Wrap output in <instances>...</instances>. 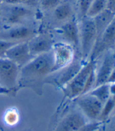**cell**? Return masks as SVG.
I'll use <instances>...</instances> for the list:
<instances>
[{
	"mask_svg": "<svg viewBox=\"0 0 115 131\" xmlns=\"http://www.w3.org/2000/svg\"><path fill=\"white\" fill-rule=\"evenodd\" d=\"M107 8V0H94L90 6L86 17L93 18Z\"/></svg>",
	"mask_w": 115,
	"mask_h": 131,
	"instance_id": "19",
	"label": "cell"
},
{
	"mask_svg": "<svg viewBox=\"0 0 115 131\" xmlns=\"http://www.w3.org/2000/svg\"><path fill=\"white\" fill-rule=\"evenodd\" d=\"M114 17H115V14H113V12L107 9L104 11H103L102 13L96 15L95 17L92 18L93 20L96 30V34H97L96 41L101 36V35L103 33V31L106 30L108 25L111 23Z\"/></svg>",
	"mask_w": 115,
	"mask_h": 131,
	"instance_id": "17",
	"label": "cell"
},
{
	"mask_svg": "<svg viewBox=\"0 0 115 131\" xmlns=\"http://www.w3.org/2000/svg\"><path fill=\"white\" fill-rule=\"evenodd\" d=\"M94 0H77L78 18L81 20L86 17L87 12Z\"/></svg>",
	"mask_w": 115,
	"mask_h": 131,
	"instance_id": "21",
	"label": "cell"
},
{
	"mask_svg": "<svg viewBox=\"0 0 115 131\" xmlns=\"http://www.w3.org/2000/svg\"><path fill=\"white\" fill-rule=\"evenodd\" d=\"M103 123L99 121L88 123L85 126L78 131H102Z\"/></svg>",
	"mask_w": 115,
	"mask_h": 131,
	"instance_id": "24",
	"label": "cell"
},
{
	"mask_svg": "<svg viewBox=\"0 0 115 131\" xmlns=\"http://www.w3.org/2000/svg\"><path fill=\"white\" fill-rule=\"evenodd\" d=\"M113 51H114V53H115V47H114V49H113Z\"/></svg>",
	"mask_w": 115,
	"mask_h": 131,
	"instance_id": "32",
	"label": "cell"
},
{
	"mask_svg": "<svg viewBox=\"0 0 115 131\" xmlns=\"http://www.w3.org/2000/svg\"><path fill=\"white\" fill-rule=\"evenodd\" d=\"M75 100L79 110L86 118L92 122L98 121L103 108V104L90 94H84L79 96Z\"/></svg>",
	"mask_w": 115,
	"mask_h": 131,
	"instance_id": "7",
	"label": "cell"
},
{
	"mask_svg": "<svg viewBox=\"0 0 115 131\" xmlns=\"http://www.w3.org/2000/svg\"><path fill=\"white\" fill-rule=\"evenodd\" d=\"M3 28H2V23H1V21H0V32H1L2 31H3Z\"/></svg>",
	"mask_w": 115,
	"mask_h": 131,
	"instance_id": "30",
	"label": "cell"
},
{
	"mask_svg": "<svg viewBox=\"0 0 115 131\" xmlns=\"http://www.w3.org/2000/svg\"><path fill=\"white\" fill-rule=\"evenodd\" d=\"M107 83H115V68L112 71V73L107 81Z\"/></svg>",
	"mask_w": 115,
	"mask_h": 131,
	"instance_id": "27",
	"label": "cell"
},
{
	"mask_svg": "<svg viewBox=\"0 0 115 131\" xmlns=\"http://www.w3.org/2000/svg\"><path fill=\"white\" fill-rule=\"evenodd\" d=\"M11 91L9 90H6L5 88H3V87H0V93H10Z\"/></svg>",
	"mask_w": 115,
	"mask_h": 131,
	"instance_id": "28",
	"label": "cell"
},
{
	"mask_svg": "<svg viewBox=\"0 0 115 131\" xmlns=\"http://www.w3.org/2000/svg\"><path fill=\"white\" fill-rule=\"evenodd\" d=\"M36 35L38 33L35 28L28 25H22L3 29L0 32V39L14 42H28Z\"/></svg>",
	"mask_w": 115,
	"mask_h": 131,
	"instance_id": "9",
	"label": "cell"
},
{
	"mask_svg": "<svg viewBox=\"0 0 115 131\" xmlns=\"http://www.w3.org/2000/svg\"><path fill=\"white\" fill-rule=\"evenodd\" d=\"M115 68V53L113 50L106 51L103 53L102 63L97 71H96L95 87L107 83V81Z\"/></svg>",
	"mask_w": 115,
	"mask_h": 131,
	"instance_id": "11",
	"label": "cell"
},
{
	"mask_svg": "<svg viewBox=\"0 0 115 131\" xmlns=\"http://www.w3.org/2000/svg\"><path fill=\"white\" fill-rule=\"evenodd\" d=\"M14 120H17V115L13 112L8 114V115L6 116V121L9 123L12 124V123H14Z\"/></svg>",
	"mask_w": 115,
	"mask_h": 131,
	"instance_id": "25",
	"label": "cell"
},
{
	"mask_svg": "<svg viewBox=\"0 0 115 131\" xmlns=\"http://www.w3.org/2000/svg\"><path fill=\"white\" fill-rule=\"evenodd\" d=\"M82 65L83 64H82L80 61H74L70 65H68L65 68L56 71V72H60V75L55 79L56 85H58L61 88L63 87L74 77V75L78 72V71L81 69Z\"/></svg>",
	"mask_w": 115,
	"mask_h": 131,
	"instance_id": "15",
	"label": "cell"
},
{
	"mask_svg": "<svg viewBox=\"0 0 115 131\" xmlns=\"http://www.w3.org/2000/svg\"><path fill=\"white\" fill-rule=\"evenodd\" d=\"M115 47V17L111 23L96 41L89 60H95L106 51L113 50Z\"/></svg>",
	"mask_w": 115,
	"mask_h": 131,
	"instance_id": "8",
	"label": "cell"
},
{
	"mask_svg": "<svg viewBox=\"0 0 115 131\" xmlns=\"http://www.w3.org/2000/svg\"><path fill=\"white\" fill-rule=\"evenodd\" d=\"M108 131H115V125H113Z\"/></svg>",
	"mask_w": 115,
	"mask_h": 131,
	"instance_id": "29",
	"label": "cell"
},
{
	"mask_svg": "<svg viewBox=\"0 0 115 131\" xmlns=\"http://www.w3.org/2000/svg\"><path fill=\"white\" fill-rule=\"evenodd\" d=\"M60 32L63 42L71 44L75 50H79V25L75 17L63 24L60 27Z\"/></svg>",
	"mask_w": 115,
	"mask_h": 131,
	"instance_id": "14",
	"label": "cell"
},
{
	"mask_svg": "<svg viewBox=\"0 0 115 131\" xmlns=\"http://www.w3.org/2000/svg\"><path fill=\"white\" fill-rule=\"evenodd\" d=\"M107 9L115 14V0H107Z\"/></svg>",
	"mask_w": 115,
	"mask_h": 131,
	"instance_id": "26",
	"label": "cell"
},
{
	"mask_svg": "<svg viewBox=\"0 0 115 131\" xmlns=\"http://www.w3.org/2000/svg\"><path fill=\"white\" fill-rule=\"evenodd\" d=\"M88 94L92 95V96L98 99L101 103L104 104L110 97V84L109 83H105V84L97 86L94 87L89 93H88Z\"/></svg>",
	"mask_w": 115,
	"mask_h": 131,
	"instance_id": "18",
	"label": "cell"
},
{
	"mask_svg": "<svg viewBox=\"0 0 115 131\" xmlns=\"http://www.w3.org/2000/svg\"><path fill=\"white\" fill-rule=\"evenodd\" d=\"M87 123L86 118L81 112L72 111L59 123L53 131H78Z\"/></svg>",
	"mask_w": 115,
	"mask_h": 131,
	"instance_id": "12",
	"label": "cell"
},
{
	"mask_svg": "<svg viewBox=\"0 0 115 131\" xmlns=\"http://www.w3.org/2000/svg\"><path fill=\"white\" fill-rule=\"evenodd\" d=\"M17 43L19 42H14L0 39V58H6V54L7 51Z\"/></svg>",
	"mask_w": 115,
	"mask_h": 131,
	"instance_id": "23",
	"label": "cell"
},
{
	"mask_svg": "<svg viewBox=\"0 0 115 131\" xmlns=\"http://www.w3.org/2000/svg\"><path fill=\"white\" fill-rule=\"evenodd\" d=\"M34 57L29 50L28 42L15 44L6 54V58L15 63L20 68L30 62Z\"/></svg>",
	"mask_w": 115,
	"mask_h": 131,
	"instance_id": "10",
	"label": "cell"
},
{
	"mask_svg": "<svg viewBox=\"0 0 115 131\" xmlns=\"http://www.w3.org/2000/svg\"><path fill=\"white\" fill-rule=\"evenodd\" d=\"M75 51L74 46L63 41L54 42L51 51L53 60V73L70 65L74 61Z\"/></svg>",
	"mask_w": 115,
	"mask_h": 131,
	"instance_id": "5",
	"label": "cell"
},
{
	"mask_svg": "<svg viewBox=\"0 0 115 131\" xmlns=\"http://www.w3.org/2000/svg\"><path fill=\"white\" fill-rule=\"evenodd\" d=\"M20 68L6 58H0V84L13 92L19 81Z\"/></svg>",
	"mask_w": 115,
	"mask_h": 131,
	"instance_id": "6",
	"label": "cell"
},
{
	"mask_svg": "<svg viewBox=\"0 0 115 131\" xmlns=\"http://www.w3.org/2000/svg\"><path fill=\"white\" fill-rule=\"evenodd\" d=\"M115 108V100L112 97H110L103 105V108L99 118V122L104 123L107 119H108L112 112Z\"/></svg>",
	"mask_w": 115,
	"mask_h": 131,
	"instance_id": "20",
	"label": "cell"
},
{
	"mask_svg": "<svg viewBox=\"0 0 115 131\" xmlns=\"http://www.w3.org/2000/svg\"><path fill=\"white\" fill-rule=\"evenodd\" d=\"M1 3H2V1H1V0H0V5H1Z\"/></svg>",
	"mask_w": 115,
	"mask_h": 131,
	"instance_id": "31",
	"label": "cell"
},
{
	"mask_svg": "<svg viewBox=\"0 0 115 131\" xmlns=\"http://www.w3.org/2000/svg\"><path fill=\"white\" fill-rule=\"evenodd\" d=\"M96 69V61L88 60L78 71L74 77L62 87V90L65 96L69 99H76L84 93L87 81L93 71Z\"/></svg>",
	"mask_w": 115,
	"mask_h": 131,
	"instance_id": "2",
	"label": "cell"
},
{
	"mask_svg": "<svg viewBox=\"0 0 115 131\" xmlns=\"http://www.w3.org/2000/svg\"><path fill=\"white\" fill-rule=\"evenodd\" d=\"M1 1H3V0H1Z\"/></svg>",
	"mask_w": 115,
	"mask_h": 131,
	"instance_id": "33",
	"label": "cell"
},
{
	"mask_svg": "<svg viewBox=\"0 0 115 131\" xmlns=\"http://www.w3.org/2000/svg\"><path fill=\"white\" fill-rule=\"evenodd\" d=\"M64 0H39V6L45 11L53 10Z\"/></svg>",
	"mask_w": 115,
	"mask_h": 131,
	"instance_id": "22",
	"label": "cell"
},
{
	"mask_svg": "<svg viewBox=\"0 0 115 131\" xmlns=\"http://www.w3.org/2000/svg\"><path fill=\"white\" fill-rule=\"evenodd\" d=\"M53 60L52 52L34 57L20 70V79L36 81L53 74Z\"/></svg>",
	"mask_w": 115,
	"mask_h": 131,
	"instance_id": "1",
	"label": "cell"
},
{
	"mask_svg": "<svg viewBox=\"0 0 115 131\" xmlns=\"http://www.w3.org/2000/svg\"><path fill=\"white\" fill-rule=\"evenodd\" d=\"M79 25V51L84 61L89 60L95 46L97 34L93 20L84 17L78 20Z\"/></svg>",
	"mask_w": 115,
	"mask_h": 131,
	"instance_id": "3",
	"label": "cell"
},
{
	"mask_svg": "<svg viewBox=\"0 0 115 131\" xmlns=\"http://www.w3.org/2000/svg\"><path fill=\"white\" fill-rule=\"evenodd\" d=\"M53 38L46 34H39L28 42L29 50L33 57L52 51L54 44Z\"/></svg>",
	"mask_w": 115,
	"mask_h": 131,
	"instance_id": "13",
	"label": "cell"
},
{
	"mask_svg": "<svg viewBox=\"0 0 115 131\" xmlns=\"http://www.w3.org/2000/svg\"><path fill=\"white\" fill-rule=\"evenodd\" d=\"M0 15L6 25L12 27L24 25V22L33 17L34 11L32 8L26 6L6 3L4 6L0 8Z\"/></svg>",
	"mask_w": 115,
	"mask_h": 131,
	"instance_id": "4",
	"label": "cell"
},
{
	"mask_svg": "<svg viewBox=\"0 0 115 131\" xmlns=\"http://www.w3.org/2000/svg\"><path fill=\"white\" fill-rule=\"evenodd\" d=\"M53 18L56 22L64 24L74 17V10L72 5L68 1L62 2L53 10Z\"/></svg>",
	"mask_w": 115,
	"mask_h": 131,
	"instance_id": "16",
	"label": "cell"
}]
</instances>
